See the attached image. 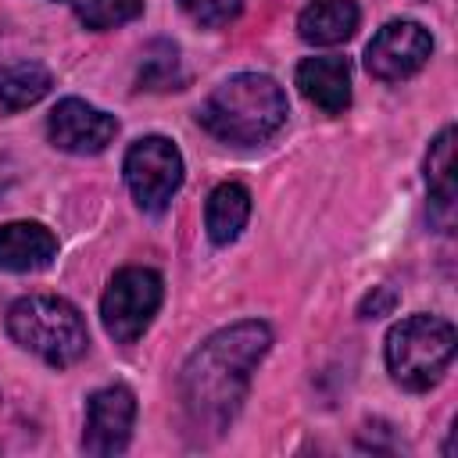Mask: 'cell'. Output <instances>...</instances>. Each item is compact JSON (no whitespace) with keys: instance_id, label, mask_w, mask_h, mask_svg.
I'll return each instance as SVG.
<instances>
[{"instance_id":"cell-10","label":"cell","mask_w":458,"mask_h":458,"mask_svg":"<svg viewBox=\"0 0 458 458\" xmlns=\"http://www.w3.org/2000/svg\"><path fill=\"white\" fill-rule=\"evenodd\" d=\"M297 89L322 114H340L351 104V64L347 57H304L297 64Z\"/></svg>"},{"instance_id":"cell-9","label":"cell","mask_w":458,"mask_h":458,"mask_svg":"<svg viewBox=\"0 0 458 458\" xmlns=\"http://www.w3.org/2000/svg\"><path fill=\"white\" fill-rule=\"evenodd\" d=\"M114 132H118L114 114H107L79 97H64L50 111V122H47L50 143L68 154H100V150H107Z\"/></svg>"},{"instance_id":"cell-16","label":"cell","mask_w":458,"mask_h":458,"mask_svg":"<svg viewBox=\"0 0 458 458\" xmlns=\"http://www.w3.org/2000/svg\"><path fill=\"white\" fill-rule=\"evenodd\" d=\"M182 75H179V50L175 43H150L147 57L140 64V89H179Z\"/></svg>"},{"instance_id":"cell-19","label":"cell","mask_w":458,"mask_h":458,"mask_svg":"<svg viewBox=\"0 0 458 458\" xmlns=\"http://www.w3.org/2000/svg\"><path fill=\"white\" fill-rule=\"evenodd\" d=\"M11 182H14V168H11V161H7V157H0V193H4Z\"/></svg>"},{"instance_id":"cell-7","label":"cell","mask_w":458,"mask_h":458,"mask_svg":"<svg viewBox=\"0 0 458 458\" xmlns=\"http://www.w3.org/2000/svg\"><path fill=\"white\" fill-rule=\"evenodd\" d=\"M433 54V36L419 21H386L365 47V68L372 79L401 82L415 75Z\"/></svg>"},{"instance_id":"cell-14","label":"cell","mask_w":458,"mask_h":458,"mask_svg":"<svg viewBox=\"0 0 458 458\" xmlns=\"http://www.w3.org/2000/svg\"><path fill=\"white\" fill-rule=\"evenodd\" d=\"M54 79L39 61H14L0 68V107L4 111H21L39 104L50 93Z\"/></svg>"},{"instance_id":"cell-17","label":"cell","mask_w":458,"mask_h":458,"mask_svg":"<svg viewBox=\"0 0 458 458\" xmlns=\"http://www.w3.org/2000/svg\"><path fill=\"white\" fill-rule=\"evenodd\" d=\"M75 14L86 29L104 32V29H118L125 21H136L143 14V0H86V4H79Z\"/></svg>"},{"instance_id":"cell-2","label":"cell","mask_w":458,"mask_h":458,"mask_svg":"<svg viewBox=\"0 0 458 458\" xmlns=\"http://www.w3.org/2000/svg\"><path fill=\"white\" fill-rule=\"evenodd\" d=\"M200 125L236 147H254L276 136L286 122V93L276 79L258 75V72H240L225 79L197 111Z\"/></svg>"},{"instance_id":"cell-15","label":"cell","mask_w":458,"mask_h":458,"mask_svg":"<svg viewBox=\"0 0 458 458\" xmlns=\"http://www.w3.org/2000/svg\"><path fill=\"white\" fill-rule=\"evenodd\" d=\"M426 186L440 208L454 204V129H440L426 154Z\"/></svg>"},{"instance_id":"cell-8","label":"cell","mask_w":458,"mask_h":458,"mask_svg":"<svg viewBox=\"0 0 458 458\" xmlns=\"http://www.w3.org/2000/svg\"><path fill=\"white\" fill-rule=\"evenodd\" d=\"M136 422V394L125 383H111L89 394L86 401V433H82V451L107 458L122 454L129 447Z\"/></svg>"},{"instance_id":"cell-4","label":"cell","mask_w":458,"mask_h":458,"mask_svg":"<svg viewBox=\"0 0 458 458\" xmlns=\"http://www.w3.org/2000/svg\"><path fill=\"white\" fill-rule=\"evenodd\" d=\"M458 336L447 318L437 315H408L397 326H390L383 354L394 383L404 390H429L444 379L451 358H454Z\"/></svg>"},{"instance_id":"cell-1","label":"cell","mask_w":458,"mask_h":458,"mask_svg":"<svg viewBox=\"0 0 458 458\" xmlns=\"http://www.w3.org/2000/svg\"><path fill=\"white\" fill-rule=\"evenodd\" d=\"M272 347V329L258 318L236 322L208 336L179 372V397L197 429L222 433L240 411L250 376Z\"/></svg>"},{"instance_id":"cell-3","label":"cell","mask_w":458,"mask_h":458,"mask_svg":"<svg viewBox=\"0 0 458 458\" xmlns=\"http://www.w3.org/2000/svg\"><path fill=\"white\" fill-rule=\"evenodd\" d=\"M11 340L54 369L75 365L89 351V329L82 311L54 293H29L7 308Z\"/></svg>"},{"instance_id":"cell-11","label":"cell","mask_w":458,"mask_h":458,"mask_svg":"<svg viewBox=\"0 0 458 458\" xmlns=\"http://www.w3.org/2000/svg\"><path fill=\"white\" fill-rule=\"evenodd\" d=\"M54 258H57V236L43 222L0 225V268L4 272H39Z\"/></svg>"},{"instance_id":"cell-12","label":"cell","mask_w":458,"mask_h":458,"mask_svg":"<svg viewBox=\"0 0 458 458\" xmlns=\"http://www.w3.org/2000/svg\"><path fill=\"white\" fill-rule=\"evenodd\" d=\"M361 11L354 0H311L297 14V32L311 47H336L358 32Z\"/></svg>"},{"instance_id":"cell-6","label":"cell","mask_w":458,"mask_h":458,"mask_svg":"<svg viewBox=\"0 0 458 458\" xmlns=\"http://www.w3.org/2000/svg\"><path fill=\"white\" fill-rule=\"evenodd\" d=\"M125 182L143 211H165L182 186V154L168 136H143L125 150Z\"/></svg>"},{"instance_id":"cell-18","label":"cell","mask_w":458,"mask_h":458,"mask_svg":"<svg viewBox=\"0 0 458 458\" xmlns=\"http://www.w3.org/2000/svg\"><path fill=\"white\" fill-rule=\"evenodd\" d=\"M179 7L186 11L190 21H197L204 29H222L240 14L243 0H179Z\"/></svg>"},{"instance_id":"cell-13","label":"cell","mask_w":458,"mask_h":458,"mask_svg":"<svg viewBox=\"0 0 458 458\" xmlns=\"http://www.w3.org/2000/svg\"><path fill=\"white\" fill-rule=\"evenodd\" d=\"M250 218V190L243 182H218L204 204V229L211 243H233Z\"/></svg>"},{"instance_id":"cell-5","label":"cell","mask_w":458,"mask_h":458,"mask_svg":"<svg viewBox=\"0 0 458 458\" xmlns=\"http://www.w3.org/2000/svg\"><path fill=\"white\" fill-rule=\"evenodd\" d=\"M161 297H165V283L154 268H143V265L118 268L100 297V318L107 336L114 344H136L154 322Z\"/></svg>"}]
</instances>
